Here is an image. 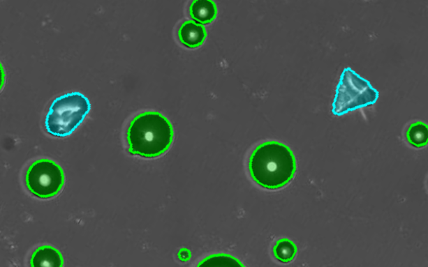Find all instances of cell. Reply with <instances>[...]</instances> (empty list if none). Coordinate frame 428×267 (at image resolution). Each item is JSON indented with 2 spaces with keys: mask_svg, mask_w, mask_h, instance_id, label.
<instances>
[{
  "mask_svg": "<svg viewBox=\"0 0 428 267\" xmlns=\"http://www.w3.org/2000/svg\"><path fill=\"white\" fill-rule=\"evenodd\" d=\"M253 180L270 190L281 188L295 177L297 164L294 153L284 144L268 142L252 153L249 165Z\"/></svg>",
  "mask_w": 428,
  "mask_h": 267,
  "instance_id": "1",
  "label": "cell"
},
{
  "mask_svg": "<svg viewBox=\"0 0 428 267\" xmlns=\"http://www.w3.org/2000/svg\"><path fill=\"white\" fill-rule=\"evenodd\" d=\"M175 138L172 124L156 112H147L131 121L126 132L128 152L152 158L165 153Z\"/></svg>",
  "mask_w": 428,
  "mask_h": 267,
  "instance_id": "2",
  "label": "cell"
},
{
  "mask_svg": "<svg viewBox=\"0 0 428 267\" xmlns=\"http://www.w3.org/2000/svg\"><path fill=\"white\" fill-rule=\"evenodd\" d=\"M91 110L89 99L80 92L57 98L45 120L47 131L53 137H66L82 123Z\"/></svg>",
  "mask_w": 428,
  "mask_h": 267,
  "instance_id": "3",
  "label": "cell"
},
{
  "mask_svg": "<svg viewBox=\"0 0 428 267\" xmlns=\"http://www.w3.org/2000/svg\"><path fill=\"white\" fill-rule=\"evenodd\" d=\"M378 91L350 68L344 70L337 89L332 112L341 116L376 104Z\"/></svg>",
  "mask_w": 428,
  "mask_h": 267,
  "instance_id": "4",
  "label": "cell"
},
{
  "mask_svg": "<svg viewBox=\"0 0 428 267\" xmlns=\"http://www.w3.org/2000/svg\"><path fill=\"white\" fill-rule=\"evenodd\" d=\"M65 183L61 166L50 159L33 162L26 174V184L31 193L43 199L54 197Z\"/></svg>",
  "mask_w": 428,
  "mask_h": 267,
  "instance_id": "5",
  "label": "cell"
},
{
  "mask_svg": "<svg viewBox=\"0 0 428 267\" xmlns=\"http://www.w3.org/2000/svg\"><path fill=\"white\" fill-rule=\"evenodd\" d=\"M178 36L184 46L194 49L204 44L207 37V32L203 24L189 20L181 25Z\"/></svg>",
  "mask_w": 428,
  "mask_h": 267,
  "instance_id": "6",
  "label": "cell"
},
{
  "mask_svg": "<svg viewBox=\"0 0 428 267\" xmlns=\"http://www.w3.org/2000/svg\"><path fill=\"white\" fill-rule=\"evenodd\" d=\"M30 266L32 267H61L64 266V258L58 250L49 245H45L38 247L33 252Z\"/></svg>",
  "mask_w": 428,
  "mask_h": 267,
  "instance_id": "7",
  "label": "cell"
},
{
  "mask_svg": "<svg viewBox=\"0 0 428 267\" xmlns=\"http://www.w3.org/2000/svg\"><path fill=\"white\" fill-rule=\"evenodd\" d=\"M218 10L210 0H195L190 7V15L196 22L203 24L212 23L217 16Z\"/></svg>",
  "mask_w": 428,
  "mask_h": 267,
  "instance_id": "8",
  "label": "cell"
},
{
  "mask_svg": "<svg viewBox=\"0 0 428 267\" xmlns=\"http://www.w3.org/2000/svg\"><path fill=\"white\" fill-rule=\"evenodd\" d=\"M408 142L416 148H422L427 145L428 126L422 122L411 124L407 131Z\"/></svg>",
  "mask_w": 428,
  "mask_h": 267,
  "instance_id": "9",
  "label": "cell"
},
{
  "mask_svg": "<svg viewBox=\"0 0 428 267\" xmlns=\"http://www.w3.org/2000/svg\"><path fill=\"white\" fill-rule=\"evenodd\" d=\"M297 246L288 239L279 241L274 247L275 257L283 263H288L293 261L297 254Z\"/></svg>",
  "mask_w": 428,
  "mask_h": 267,
  "instance_id": "10",
  "label": "cell"
},
{
  "mask_svg": "<svg viewBox=\"0 0 428 267\" xmlns=\"http://www.w3.org/2000/svg\"><path fill=\"white\" fill-rule=\"evenodd\" d=\"M199 266H244V264L233 256L219 254L205 259Z\"/></svg>",
  "mask_w": 428,
  "mask_h": 267,
  "instance_id": "11",
  "label": "cell"
},
{
  "mask_svg": "<svg viewBox=\"0 0 428 267\" xmlns=\"http://www.w3.org/2000/svg\"><path fill=\"white\" fill-rule=\"evenodd\" d=\"M179 257L182 261H189L191 259V252L187 249H182L179 253Z\"/></svg>",
  "mask_w": 428,
  "mask_h": 267,
  "instance_id": "12",
  "label": "cell"
}]
</instances>
